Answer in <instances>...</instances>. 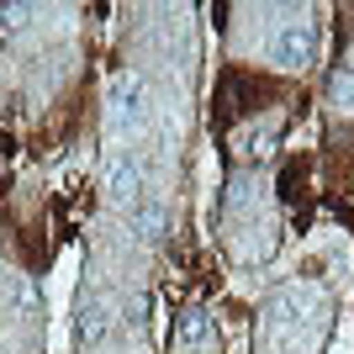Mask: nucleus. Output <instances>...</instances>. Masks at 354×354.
<instances>
[{"label":"nucleus","mask_w":354,"mask_h":354,"mask_svg":"<svg viewBox=\"0 0 354 354\" xmlns=\"http://www.w3.org/2000/svg\"><path fill=\"white\" fill-rule=\"evenodd\" d=\"M312 53H317V21L312 16H286L281 27H275V37H270V64L286 74L307 69Z\"/></svg>","instance_id":"f257e3e1"},{"label":"nucleus","mask_w":354,"mask_h":354,"mask_svg":"<svg viewBox=\"0 0 354 354\" xmlns=\"http://www.w3.org/2000/svg\"><path fill=\"white\" fill-rule=\"evenodd\" d=\"M106 117H111L117 133L143 127V117H148V80L143 74H117V80H111V90H106Z\"/></svg>","instance_id":"f03ea898"},{"label":"nucleus","mask_w":354,"mask_h":354,"mask_svg":"<svg viewBox=\"0 0 354 354\" xmlns=\"http://www.w3.org/2000/svg\"><path fill=\"white\" fill-rule=\"evenodd\" d=\"M106 196H111L117 207L133 212L138 201H143V169H138L133 159H111V169H106Z\"/></svg>","instance_id":"7ed1b4c3"},{"label":"nucleus","mask_w":354,"mask_h":354,"mask_svg":"<svg viewBox=\"0 0 354 354\" xmlns=\"http://www.w3.org/2000/svg\"><path fill=\"white\" fill-rule=\"evenodd\" d=\"M207 339H212V312L207 307H185V312H180V323H175V349L196 354Z\"/></svg>","instance_id":"20e7f679"},{"label":"nucleus","mask_w":354,"mask_h":354,"mask_svg":"<svg viewBox=\"0 0 354 354\" xmlns=\"http://www.w3.org/2000/svg\"><path fill=\"white\" fill-rule=\"evenodd\" d=\"M127 222H133V233H138V238L159 243V238H164V227H169V212H164L159 201H138V207L127 212Z\"/></svg>","instance_id":"39448f33"},{"label":"nucleus","mask_w":354,"mask_h":354,"mask_svg":"<svg viewBox=\"0 0 354 354\" xmlns=\"http://www.w3.org/2000/svg\"><path fill=\"white\" fill-rule=\"evenodd\" d=\"M74 333H80V344H101L106 333H111V307H106V301H90V307L80 312V328H74Z\"/></svg>","instance_id":"423d86ee"},{"label":"nucleus","mask_w":354,"mask_h":354,"mask_svg":"<svg viewBox=\"0 0 354 354\" xmlns=\"http://www.w3.org/2000/svg\"><path fill=\"white\" fill-rule=\"evenodd\" d=\"M328 101L339 106V111H354V64L328 74Z\"/></svg>","instance_id":"0eeeda50"},{"label":"nucleus","mask_w":354,"mask_h":354,"mask_svg":"<svg viewBox=\"0 0 354 354\" xmlns=\"http://www.w3.org/2000/svg\"><path fill=\"white\" fill-rule=\"evenodd\" d=\"M6 296H11L16 317H32V307H37V296H32V286L21 281V275H6Z\"/></svg>","instance_id":"6e6552de"},{"label":"nucleus","mask_w":354,"mask_h":354,"mask_svg":"<svg viewBox=\"0 0 354 354\" xmlns=\"http://www.w3.org/2000/svg\"><path fill=\"white\" fill-rule=\"evenodd\" d=\"M32 21V6H0V27H11V32H21Z\"/></svg>","instance_id":"1a4fd4ad"}]
</instances>
